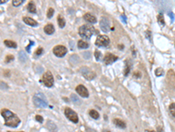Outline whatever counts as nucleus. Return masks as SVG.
Wrapping results in <instances>:
<instances>
[{
  "mask_svg": "<svg viewBox=\"0 0 175 132\" xmlns=\"http://www.w3.org/2000/svg\"><path fill=\"white\" fill-rule=\"evenodd\" d=\"M1 115L5 118V124L11 128H16L20 123V119L12 111H10L6 108L1 110Z\"/></svg>",
  "mask_w": 175,
  "mask_h": 132,
  "instance_id": "nucleus-1",
  "label": "nucleus"
},
{
  "mask_svg": "<svg viewBox=\"0 0 175 132\" xmlns=\"http://www.w3.org/2000/svg\"><path fill=\"white\" fill-rule=\"evenodd\" d=\"M96 33L95 31V28L89 25H83L79 28L80 35L84 39H90L92 34Z\"/></svg>",
  "mask_w": 175,
  "mask_h": 132,
  "instance_id": "nucleus-2",
  "label": "nucleus"
},
{
  "mask_svg": "<svg viewBox=\"0 0 175 132\" xmlns=\"http://www.w3.org/2000/svg\"><path fill=\"white\" fill-rule=\"evenodd\" d=\"M33 103L37 107H47L48 106L46 97L42 94H36L33 96Z\"/></svg>",
  "mask_w": 175,
  "mask_h": 132,
  "instance_id": "nucleus-3",
  "label": "nucleus"
},
{
  "mask_svg": "<svg viewBox=\"0 0 175 132\" xmlns=\"http://www.w3.org/2000/svg\"><path fill=\"white\" fill-rule=\"evenodd\" d=\"M65 115L67 116V118H68L72 121V123H78V121H79L78 115L75 111L72 110L71 108H69V107L65 108Z\"/></svg>",
  "mask_w": 175,
  "mask_h": 132,
  "instance_id": "nucleus-4",
  "label": "nucleus"
},
{
  "mask_svg": "<svg viewBox=\"0 0 175 132\" xmlns=\"http://www.w3.org/2000/svg\"><path fill=\"white\" fill-rule=\"evenodd\" d=\"M42 82L44 83V85L47 87H51L54 85V77L53 74L50 72H47L42 78Z\"/></svg>",
  "mask_w": 175,
  "mask_h": 132,
  "instance_id": "nucleus-5",
  "label": "nucleus"
},
{
  "mask_svg": "<svg viewBox=\"0 0 175 132\" xmlns=\"http://www.w3.org/2000/svg\"><path fill=\"white\" fill-rule=\"evenodd\" d=\"M109 44V39L106 35H99L96 40V45L97 47H106Z\"/></svg>",
  "mask_w": 175,
  "mask_h": 132,
  "instance_id": "nucleus-6",
  "label": "nucleus"
},
{
  "mask_svg": "<svg viewBox=\"0 0 175 132\" xmlns=\"http://www.w3.org/2000/svg\"><path fill=\"white\" fill-rule=\"evenodd\" d=\"M81 73L83 75V77L85 78H87L88 80H92L96 78V74L92 72V70L87 67H81Z\"/></svg>",
  "mask_w": 175,
  "mask_h": 132,
  "instance_id": "nucleus-7",
  "label": "nucleus"
},
{
  "mask_svg": "<svg viewBox=\"0 0 175 132\" xmlns=\"http://www.w3.org/2000/svg\"><path fill=\"white\" fill-rule=\"evenodd\" d=\"M53 52L54 54L58 56V57H62L67 54V48L64 46H61V45H58L56 47L54 48L53 49Z\"/></svg>",
  "mask_w": 175,
  "mask_h": 132,
  "instance_id": "nucleus-8",
  "label": "nucleus"
},
{
  "mask_svg": "<svg viewBox=\"0 0 175 132\" xmlns=\"http://www.w3.org/2000/svg\"><path fill=\"white\" fill-rule=\"evenodd\" d=\"M100 27L104 32L107 33L109 31V19L105 17H102L100 21Z\"/></svg>",
  "mask_w": 175,
  "mask_h": 132,
  "instance_id": "nucleus-9",
  "label": "nucleus"
},
{
  "mask_svg": "<svg viewBox=\"0 0 175 132\" xmlns=\"http://www.w3.org/2000/svg\"><path fill=\"white\" fill-rule=\"evenodd\" d=\"M117 58H118V57H117V56L109 53V54H106V56H104V61L105 64H113L114 62H116V61L117 60Z\"/></svg>",
  "mask_w": 175,
  "mask_h": 132,
  "instance_id": "nucleus-10",
  "label": "nucleus"
},
{
  "mask_svg": "<svg viewBox=\"0 0 175 132\" xmlns=\"http://www.w3.org/2000/svg\"><path fill=\"white\" fill-rule=\"evenodd\" d=\"M76 92L83 98H88V92L87 88L82 85H80L76 87Z\"/></svg>",
  "mask_w": 175,
  "mask_h": 132,
  "instance_id": "nucleus-11",
  "label": "nucleus"
},
{
  "mask_svg": "<svg viewBox=\"0 0 175 132\" xmlns=\"http://www.w3.org/2000/svg\"><path fill=\"white\" fill-rule=\"evenodd\" d=\"M23 21L31 27H37L38 26V22H36L34 19H33L32 18H29V17H24Z\"/></svg>",
  "mask_w": 175,
  "mask_h": 132,
  "instance_id": "nucleus-12",
  "label": "nucleus"
},
{
  "mask_svg": "<svg viewBox=\"0 0 175 132\" xmlns=\"http://www.w3.org/2000/svg\"><path fill=\"white\" fill-rule=\"evenodd\" d=\"M84 19L86 20V21H88L89 23H92V24L96 23V18L94 15L90 14V13H86L84 15Z\"/></svg>",
  "mask_w": 175,
  "mask_h": 132,
  "instance_id": "nucleus-13",
  "label": "nucleus"
},
{
  "mask_svg": "<svg viewBox=\"0 0 175 132\" xmlns=\"http://www.w3.org/2000/svg\"><path fill=\"white\" fill-rule=\"evenodd\" d=\"M47 128L52 132H56L57 131V126L54 123H53L52 121H48L47 123Z\"/></svg>",
  "mask_w": 175,
  "mask_h": 132,
  "instance_id": "nucleus-14",
  "label": "nucleus"
},
{
  "mask_svg": "<svg viewBox=\"0 0 175 132\" xmlns=\"http://www.w3.org/2000/svg\"><path fill=\"white\" fill-rule=\"evenodd\" d=\"M114 124L116 126H117L120 129H125L126 128V124L123 121L120 120V119H115L114 120Z\"/></svg>",
  "mask_w": 175,
  "mask_h": 132,
  "instance_id": "nucleus-15",
  "label": "nucleus"
},
{
  "mask_svg": "<svg viewBox=\"0 0 175 132\" xmlns=\"http://www.w3.org/2000/svg\"><path fill=\"white\" fill-rule=\"evenodd\" d=\"M44 31H45V33L47 34H52L54 32V27L53 25L48 24V25H47V26L45 27Z\"/></svg>",
  "mask_w": 175,
  "mask_h": 132,
  "instance_id": "nucleus-16",
  "label": "nucleus"
},
{
  "mask_svg": "<svg viewBox=\"0 0 175 132\" xmlns=\"http://www.w3.org/2000/svg\"><path fill=\"white\" fill-rule=\"evenodd\" d=\"M27 10L29 13H36V6L33 2H30L27 5Z\"/></svg>",
  "mask_w": 175,
  "mask_h": 132,
  "instance_id": "nucleus-17",
  "label": "nucleus"
},
{
  "mask_svg": "<svg viewBox=\"0 0 175 132\" xmlns=\"http://www.w3.org/2000/svg\"><path fill=\"white\" fill-rule=\"evenodd\" d=\"M5 46H7L8 48H17V43H16L15 42H12V40H5Z\"/></svg>",
  "mask_w": 175,
  "mask_h": 132,
  "instance_id": "nucleus-18",
  "label": "nucleus"
},
{
  "mask_svg": "<svg viewBox=\"0 0 175 132\" xmlns=\"http://www.w3.org/2000/svg\"><path fill=\"white\" fill-rule=\"evenodd\" d=\"M58 24H59V27L60 28H63L66 25V21H65V19H63V17L61 16V15H59L58 16Z\"/></svg>",
  "mask_w": 175,
  "mask_h": 132,
  "instance_id": "nucleus-19",
  "label": "nucleus"
},
{
  "mask_svg": "<svg viewBox=\"0 0 175 132\" xmlns=\"http://www.w3.org/2000/svg\"><path fill=\"white\" fill-rule=\"evenodd\" d=\"M18 56H19V61L21 63H25L26 61L27 60V56H26V55L25 54L24 51H19L18 52Z\"/></svg>",
  "mask_w": 175,
  "mask_h": 132,
  "instance_id": "nucleus-20",
  "label": "nucleus"
},
{
  "mask_svg": "<svg viewBox=\"0 0 175 132\" xmlns=\"http://www.w3.org/2000/svg\"><path fill=\"white\" fill-rule=\"evenodd\" d=\"M88 43L84 42V40H79L78 42V48H88Z\"/></svg>",
  "mask_w": 175,
  "mask_h": 132,
  "instance_id": "nucleus-21",
  "label": "nucleus"
},
{
  "mask_svg": "<svg viewBox=\"0 0 175 132\" xmlns=\"http://www.w3.org/2000/svg\"><path fill=\"white\" fill-rule=\"evenodd\" d=\"M89 115L93 118V119H96V120H97L98 118H99V114H98V112L97 111H96V110H94V109H92V110H90L89 111Z\"/></svg>",
  "mask_w": 175,
  "mask_h": 132,
  "instance_id": "nucleus-22",
  "label": "nucleus"
},
{
  "mask_svg": "<svg viewBox=\"0 0 175 132\" xmlns=\"http://www.w3.org/2000/svg\"><path fill=\"white\" fill-rule=\"evenodd\" d=\"M69 61H70L71 64H77V63L79 62V57H78V56H76V55H73V56H70Z\"/></svg>",
  "mask_w": 175,
  "mask_h": 132,
  "instance_id": "nucleus-23",
  "label": "nucleus"
},
{
  "mask_svg": "<svg viewBox=\"0 0 175 132\" xmlns=\"http://www.w3.org/2000/svg\"><path fill=\"white\" fill-rule=\"evenodd\" d=\"M169 110H170L171 115H172L173 117H175V103H172V104L170 105V107H169Z\"/></svg>",
  "mask_w": 175,
  "mask_h": 132,
  "instance_id": "nucleus-24",
  "label": "nucleus"
},
{
  "mask_svg": "<svg viewBox=\"0 0 175 132\" xmlns=\"http://www.w3.org/2000/svg\"><path fill=\"white\" fill-rule=\"evenodd\" d=\"M71 99L74 103H78V104L80 103V99L75 94H71Z\"/></svg>",
  "mask_w": 175,
  "mask_h": 132,
  "instance_id": "nucleus-25",
  "label": "nucleus"
},
{
  "mask_svg": "<svg viewBox=\"0 0 175 132\" xmlns=\"http://www.w3.org/2000/svg\"><path fill=\"white\" fill-rule=\"evenodd\" d=\"M23 2H24V0H13V1H12V5H13L14 6H18V5H22Z\"/></svg>",
  "mask_w": 175,
  "mask_h": 132,
  "instance_id": "nucleus-26",
  "label": "nucleus"
},
{
  "mask_svg": "<svg viewBox=\"0 0 175 132\" xmlns=\"http://www.w3.org/2000/svg\"><path fill=\"white\" fill-rule=\"evenodd\" d=\"M54 10L53 8H49L48 11H47V18H52L53 15H54Z\"/></svg>",
  "mask_w": 175,
  "mask_h": 132,
  "instance_id": "nucleus-27",
  "label": "nucleus"
},
{
  "mask_svg": "<svg viewBox=\"0 0 175 132\" xmlns=\"http://www.w3.org/2000/svg\"><path fill=\"white\" fill-rule=\"evenodd\" d=\"M158 21H159L161 25H165V20H164V18H163V15H162V14L158 15Z\"/></svg>",
  "mask_w": 175,
  "mask_h": 132,
  "instance_id": "nucleus-28",
  "label": "nucleus"
},
{
  "mask_svg": "<svg viewBox=\"0 0 175 132\" xmlns=\"http://www.w3.org/2000/svg\"><path fill=\"white\" fill-rule=\"evenodd\" d=\"M95 57L97 61H99L102 57V54L100 51H98V50H96V51H95Z\"/></svg>",
  "mask_w": 175,
  "mask_h": 132,
  "instance_id": "nucleus-29",
  "label": "nucleus"
},
{
  "mask_svg": "<svg viewBox=\"0 0 175 132\" xmlns=\"http://www.w3.org/2000/svg\"><path fill=\"white\" fill-rule=\"evenodd\" d=\"M82 56H83L85 59H89L90 56H91V54H90V52L86 51V52H83V53H82Z\"/></svg>",
  "mask_w": 175,
  "mask_h": 132,
  "instance_id": "nucleus-30",
  "label": "nucleus"
},
{
  "mask_svg": "<svg viewBox=\"0 0 175 132\" xmlns=\"http://www.w3.org/2000/svg\"><path fill=\"white\" fill-rule=\"evenodd\" d=\"M13 59H14V57H13V56H7L6 57H5V62L6 63H10V62H11V61H13Z\"/></svg>",
  "mask_w": 175,
  "mask_h": 132,
  "instance_id": "nucleus-31",
  "label": "nucleus"
},
{
  "mask_svg": "<svg viewBox=\"0 0 175 132\" xmlns=\"http://www.w3.org/2000/svg\"><path fill=\"white\" fill-rule=\"evenodd\" d=\"M7 88H8L7 84L4 83L3 81H0V89H7Z\"/></svg>",
  "mask_w": 175,
  "mask_h": 132,
  "instance_id": "nucleus-32",
  "label": "nucleus"
},
{
  "mask_svg": "<svg viewBox=\"0 0 175 132\" xmlns=\"http://www.w3.org/2000/svg\"><path fill=\"white\" fill-rule=\"evenodd\" d=\"M42 52H43V48H38V49L36 50L35 55H36V56H39V55L42 54Z\"/></svg>",
  "mask_w": 175,
  "mask_h": 132,
  "instance_id": "nucleus-33",
  "label": "nucleus"
},
{
  "mask_svg": "<svg viewBox=\"0 0 175 132\" xmlns=\"http://www.w3.org/2000/svg\"><path fill=\"white\" fill-rule=\"evenodd\" d=\"M155 73H156V76H159H159H161V75H163L162 69H160V68H159V69H157Z\"/></svg>",
  "mask_w": 175,
  "mask_h": 132,
  "instance_id": "nucleus-34",
  "label": "nucleus"
},
{
  "mask_svg": "<svg viewBox=\"0 0 175 132\" xmlns=\"http://www.w3.org/2000/svg\"><path fill=\"white\" fill-rule=\"evenodd\" d=\"M35 118H36V121H39L40 123H43V121H44V120H43V117H42V116H40V115H36Z\"/></svg>",
  "mask_w": 175,
  "mask_h": 132,
  "instance_id": "nucleus-35",
  "label": "nucleus"
},
{
  "mask_svg": "<svg viewBox=\"0 0 175 132\" xmlns=\"http://www.w3.org/2000/svg\"><path fill=\"white\" fill-rule=\"evenodd\" d=\"M129 72H130V66L128 64H126V68L125 70V76H127L129 74Z\"/></svg>",
  "mask_w": 175,
  "mask_h": 132,
  "instance_id": "nucleus-36",
  "label": "nucleus"
},
{
  "mask_svg": "<svg viewBox=\"0 0 175 132\" xmlns=\"http://www.w3.org/2000/svg\"><path fill=\"white\" fill-rule=\"evenodd\" d=\"M34 44V42H30V44H29V46L26 48V50H27V52H30V48H31V46H33Z\"/></svg>",
  "mask_w": 175,
  "mask_h": 132,
  "instance_id": "nucleus-37",
  "label": "nucleus"
},
{
  "mask_svg": "<svg viewBox=\"0 0 175 132\" xmlns=\"http://www.w3.org/2000/svg\"><path fill=\"white\" fill-rule=\"evenodd\" d=\"M86 131H87V132H97L96 130L91 129V128H87V129H86Z\"/></svg>",
  "mask_w": 175,
  "mask_h": 132,
  "instance_id": "nucleus-38",
  "label": "nucleus"
},
{
  "mask_svg": "<svg viewBox=\"0 0 175 132\" xmlns=\"http://www.w3.org/2000/svg\"><path fill=\"white\" fill-rule=\"evenodd\" d=\"M121 19H123V23H126V20H127V19H126L125 15H122V16H121Z\"/></svg>",
  "mask_w": 175,
  "mask_h": 132,
  "instance_id": "nucleus-39",
  "label": "nucleus"
},
{
  "mask_svg": "<svg viewBox=\"0 0 175 132\" xmlns=\"http://www.w3.org/2000/svg\"><path fill=\"white\" fill-rule=\"evenodd\" d=\"M7 1V0H0V5H2V4H5V2Z\"/></svg>",
  "mask_w": 175,
  "mask_h": 132,
  "instance_id": "nucleus-40",
  "label": "nucleus"
},
{
  "mask_svg": "<svg viewBox=\"0 0 175 132\" xmlns=\"http://www.w3.org/2000/svg\"><path fill=\"white\" fill-rule=\"evenodd\" d=\"M170 17L172 18V20L173 21V19H173V14H172V13H170Z\"/></svg>",
  "mask_w": 175,
  "mask_h": 132,
  "instance_id": "nucleus-41",
  "label": "nucleus"
},
{
  "mask_svg": "<svg viewBox=\"0 0 175 132\" xmlns=\"http://www.w3.org/2000/svg\"><path fill=\"white\" fill-rule=\"evenodd\" d=\"M102 132H110V131H109L107 129H104V130H102Z\"/></svg>",
  "mask_w": 175,
  "mask_h": 132,
  "instance_id": "nucleus-42",
  "label": "nucleus"
},
{
  "mask_svg": "<svg viewBox=\"0 0 175 132\" xmlns=\"http://www.w3.org/2000/svg\"><path fill=\"white\" fill-rule=\"evenodd\" d=\"M146 132H150L149 130H146ZM151 132H154V131H151Z\"/></svg>",
  "mask_w": 175,
  "mask_h": 132,
  "instance_id": "nucleus-43",
  "label": "nucleus"
},
{
  "mask_svg": "<svg viewBox=\"0 0 175 132\" xmlns=\"http://www.w3.org/2000/svg\"><path fill=\"white\" fill-rule=\"evenodd\" d=\"M8 132H11V131H8ZM20 132H23V131H20Z\"/></svg>",
  "mask_w": 175,
  "mask_h": 132,
  "instance_id": "nucleus-44",
  "label": "nucleus"
}]
</instances>
